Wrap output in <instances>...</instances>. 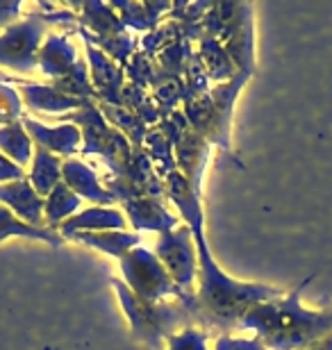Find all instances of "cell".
Masks as SVG:
<instances>
[{
    "mask_svg": "<svg viewBox=\"0 0 332 350\" xmlns=\"http://www.w3.org/2000/svg\"><path fill=\"white\" fill-rule=\"evenodd\" d=\"M189 230L199 253V289L194 291L192 305V319L196 323L209 330L230 332L239 327L242 319L255 305L282 296L278 286L230 278L212 255L209 243L205 239V223L189 226Z\"/></svg>",
    "mask_w": 332,
    "mask_h": 350,
    "instance_id": "cell-1",
    "label": "cell"
},
{
    "mask_svg": "<svg viewBox=\"0 0 332 350\" xmlns=\"http://www.w3.org/2000/svg\"><path fill=\"white\" fill-rule=\"evenodd\" d=\"M305 278L287 293L259 303L242 319L239 327L253 330L268 350H307L332 334V310L312 312L301 305L303 289L312 282Z\"/></svg>",
    "mask_w": 332,
    "mask_h": 350,
    "instance_id": "cell-2",
    "label": "cell"
},
{
    "mask_svg": "<svg viewBox=\"0 0 332 350\" xmlns=\"http://www.w3.org/2000/svg\"><path fill=\"white\" fill-rule=\"evenodd\" d=\"M112 286L118 293L123 314L128 319L134 337L141 339L155 350H164L166 339L171 334L185 330L194 323L192 312L185 303H148L137 298L121 280H112Z\"/></svg>",
    "mask_w": 332,
    "mask_h": 350,
    "instance_id": "cell-3",
    "label": "cell"
},
{
    "mask_svg": "<svg viewBox=\"0 0 332 350\" xmlns=\"http://www.w3.org/2000/svg\"><path fill=\"white\" fill-rule=\"evenodd\" d=\"M251 80V75L237 73L228 82H221L209 94L185 96V118L189 128L196 130L207 144H216L221 148H230V121L232 107L239 96V91Z\"/></svg>",
    "mask_w": 332,
    "mask_h": 350,
    "instance_id": "cell-4",
    "label": "cell"
},
{
    "mask_svg": "<svg viewBox=\"0 0 332 350\" xmlns=\"http://www.w3.org/2000/svg\"><path fill=\"white\" fill-rule=\"evenodd\" d=\"M77 16L71 12L30 14L23 21L7 25L0 34V66L16 73L37 71L39 48L46 39V27L51 23H73Z\"/></svg>",
    "mask_w": 332,
    "mask_h": 350,
    "instance_id": "cell-5",
    "label": "cell"
},
{
    "mask_svg": "<svg viewBox=\"0 0 332 350\" xmlns=\"http://www.w3.org/2000/svg\"><path fill=\"white\" fill-rule=\"evenodd\" d=\"M66 123L80 128L82 135V152L84 155H101L114 175H123L132 162L134 150L116 128H110L103 111L96 107L94 100H87L80 109L66 116Z\"/></svg>",
    "mask_w": 332,
    "mask_h": 350,
    "instance_id": "cell-6",
    "label": "cell"
},
{
    "mask_svg": "<svg viewBox=\"0 0 332 350\" xmlns=\"http://www.w3.org/2000/svg\"><path fill=\"white\" fill-rule=\"evenodd\" d=\"M121 273H123V284L141 300L148 303H164L166 298L175 296L180 303H185L192 312L194 296H187L185 291H180L171 278H168L166 269L157 260V255L153 250L144 246L132 248L130 253H125L121 260Z\"/></svg>",
    "mask_w": 332,
    "mask_h": 350,
    "instance_id": "cell-7",
    "label": "cell"
},
{
    "mask_svg": "<svg viewBox=\"0 0 332 350\" xmlns=\"http://www.w3.org/2000/svg\"><path fill=\"white\" fill-rule=\"evenodd\" d=\"M153 253L157 255L175 286L187 296H194V282L199 280V253H196L192 230L178 226L168 232H162Z\"/></svg>",
    "mask_w": 332,
    "mask_h": 350,
    "instance_id": "cell-8",
    "label": "cell"
},
{
    "mask_svg": "<svg viewBox=\"0 0 332 350\" xmlns=\"http://www.w3.org/2000/svg\"><path fill=\"white\" fill-rule=\"evenodd\" d=\"M173 139V155H175V166L180 173L192 182L196 193H201V180L205 173V164L209 157V144L199 135L196 130L189 128L185 121L178 128V132L166 130Z\"/></svg>",
    "mask_w": 332,
    "mask_h": 350,
    "instance_id": "cell-9",
    "label": "cell"
},
{
    "mask_svg": "<svg viewBox=\"0 0 332 350\" xmlns=\"http://www.w3.org/2000/svg\"><path fill=\"white\" fill-rule=\"evenodd\" d=\"M0 205L7 207L14 216L34 228H44V205L46 198L34 191L30 180H16L0 185Z\"/></svg>",
    "mask_w": 332,
    "mask_h": 350,
    "instance_id": "cell-10",
    "label": "cell"
},
{
    "mask_svg": "<svg viewBox=\"0 0 332 350\" xmlns=\"http://www.w3.org/2000/svg\"><path fill=\"white\" fill-rule=\"evenodd\" d=\"M30 135L32 144L37 148H44L53 155H66V157H73V152L80 148L82 144V135H80V128L73 123H62L58 128H51V125H44L39 123L37 118H30V116H23L21 118Z\"/></svg>",
    "mask_w": 332,
    "mask_h": 350,
    "instance_id": "cell-11",
    "label": "cell"
},
{
    "mask_svg": "<svg viewBox=\"0 0 332 350\" xmlns=\"http://www.w3.org/2000/svg\"><path fill=\"white\" fill-rule=\"evenodd\" d=\"M125 214L130 216V223L137 232H168V230L178 228L180 219L173 212L164 207L162 198L144 196V198L123 200Z\"/></svg>",
    "mask_w": 332,
    "mask_h": 350,
    "instance_id": "cell-12",
    "label": "cell"
},
{
    "mask_svg": "<svg viewBox=\"0 0 332 350\" xmlns=\"http://www.w3.org/2000/svg\"><path fill=\"white\" fill-rule=\"evenodd\" d=\"M62 182H64L75 196L96 202L98 207H107L114 202V196H112L107 189H105L103 182L98 180L96 171L77 157H68L66 162H62Z\"/></svg>",
    "mask_w": 332,
    "mask_h": 350,
    "instance_id": "cell-13",
    "label": "cell"
},
{
    "mask_svg": "<svg viewBox=\"0 0 332 350\" xmlns=\"http://www.w3.org/2000/svg\"><path fill=\"white\" fill-rule=\"evenodd\" d=\"M0 82H7V85H16L18 96H23L25 107L30 109H41V111H66V109H80L87 100H80V98H71L66 94H62L53 85H34V82H23L18 78H3L0 75Z\"/></svg>",
    "mask_w": 332,
    "mask_h": 350,
    "instance_id": "cell-14",
    "label": "cell"
},
{
    "mask_svg": "<svg viewBox=\"0 0 332 350\" xmlns=\"http://www.w3.org/2000/svg\"><path fill=\"white\" fill-rule=\"evenodd\" d=\"M128 219L116 207H89L84 212L73 214L58 228L62 239H68L77 232H107V230H125Z\"/></svg>",
    "mask_w": 332,
    "mask_h": 350,
    "instance_id": "cell-15",
    "label": "cell"
},
{
    "mask_svg": "<svg viewBox=\"0 0 332 350\" xmlns=\"http://www.w3.org/2000/svg\"><path fill=\"white\" fill-rule=\"evenodd\" d=\"M75 46L71 44L66 34L62 32H51L46 34L44 44L39 48V62H37V68L46 78H53L58 80L62 75H66L71 68L77 64V57H75Z\"/></svg>",
    "mask_w": 332,
    "mask_h": 350,
    "instance_id": "cell-16",
    "label": "cell"
},
{
    "mask_svg": "<svg viewBox=\"0 0 332 350\" xmlns=\"http://www.w3.org/2000/svg\"><path fill=\"white\" fill-rule=\"evenodd\" d=\"M87 53H89V64H91V85H94L98 98H103V103L107 105H116L121 107V80L123 75L121 71L114 66L107 55L103 51H98L96 46L87 44Z\"/></svg>",
    "mask_w": 332,
    "mask_h": 350,
    "instance_id": "cell-17",
    "label": "cell"
},
{
    "mask_svg": "<svg viewBox=\"0 0 332 350\" xmlns=\"http://www.w3.org/2000/svg\"><path fill=\"white\" fill-rule=\"evenodd\" d=\"M71 241H77L87 248L101 250V253L121 260L125 253L137 248L141 243L139 232H128V230H107V232H77L68 237Z\"/></svg>",
    "mask_w": 332,
    "mask_h": 350,
    "instance_id": "cell-18",
    "label": "cell"
},
{
    "mask_svg": "<svg viewBox=\"0 0 332 350\" xmlns=\"http://www.w3.org/2000/svg\"><path fill=\"white\" fill-rule=\"evenodd\" d=\"M253 7L246 12L242 23L237 25V30L230 34V39L225 41L223 48L232 59V64L239 73L253 75L255 73V51H253Z\"/></svg>",
    "mask_w": 332,
    "mask_h": 350,
    "instance_id": "cell-19",
    "label": "cell"
},
{
    "mask_svg": "<svg viewBox=\"0 0 332 350\" xmlns=\"http://www.w3.org/2000/svg\"><path fill=\"white\" fill-rule=\"evenodd\" d=\"M80 23L89 25V34L94 39H110L116 34L125 32V25L121 16L114 12L112 5H101V3H87L80 5Z\"/></svg>",
    "mask_w": 332,
    "mask_h": 350,
    "instance_id": "cell-20",
    "label": "cell"
},
{
    "mask_svg": "<svg viewBox=\"0 0 332 350\" xmlns=\"http://www.w3.org/2000/svg\"><path fill=\"white\" fill-rule=\"evenodd\" d=\"M30 185L34 187L41 198H46L55 187L62 182V162L58 155L48 152L44 148H37L30 162V175H27Z\"/></svg>",
    "mask_w": 332,
    "mask_h": 350,
    "instance_id": "cell-21",
    "label": "cell"
},
{
    "mask_svg": "<svg viewBox=\"0 0 332 350\" xmlns=\"http://www.w3.org/2000/svg\"><path fill=\"white\" fill-rule=\"evenodd\" d=\"M12 237H23V239L44 241L53 248L62 246V241H64L60 237V232H55V230L27 226V223L21 221L18 216H14L7 207L0 205V241H7V239H12Z\"/></svg>",
    "mask_w": 332,
    "mask_h": 350,
    "instance_id": "cell-22",
    "label": "cell"
},
{
    "mask_svg": "<svg viewBox=\"0 0 332 350\" xmlns=\"http://www.w3.org/2000/svg\"><path fill=\"white\" fill-rule=\"evenodd\" d=\"M32 139L27 135L23 121L10 123V125H0V152L7 155L12 162H16L18 166H25L32 162Z\"/></svg>",
    "mask_w": 332,
    "mask_h": 350,
    "instance_id": "cell-23",
    "label": "cell"
},
{
    "mask_svg": "<svg viewBox=\"0 0 332 350\" xmlns=\"http://www.w3.org/2000/svg\"><path fill=\"white\" fill-rule=\"evenodd\" d=\"M80 202H82L80 196H75L64 182H60V185L46 196L44 223H48V226L55 228V232H58V228L62 226V223H64L66 219H71L73 214H77Z\"/></svg>",
    "mask_w": 332,
    "mask_h": 350,
    "instance_id": "cell-24",
    "label": "cell"
},
{
    "mask_svg": "<svg viewBox=\"0 0 332 350\" xmlns=\"http://www.w3.org/2000/svg\"><path fill=\"white\" fill-rule=\"evenodd\" d=\"M114 12H121L123 25L134 27V30H153L157 25L162 12H166L168 3H114Z\"/></svg>",
    "mask_w": 332,
    "mask_h": 350,
    "instance_id": "cell-25",
    "label": "cell"
},
{
    "mask_svg": "<svg viewBox=\"0 0 332 350\" xmlns=\"http://www.w3.org/2000/svg\"><path fill=\"white\" fill-rule=\"evenodd\" d=\"M201 64L205 71H207L209 78H214V80L228 82L239 73L235 64H232V59L228 57V53H225V48L221 46V41L212 39L207 34L203 37V44H201Z\"/></svg>",
    "mask_w": 332,
    "mask_h": 350,
    "instance_id": "cell-26",
    "label": "cell"
},
{
    "mask_svg": "<svg viewBox=\"0 0 332 350\" xmlns=\"http://www.w3.org/2000/svg\"><path fill=\"white\" fill-rule=\"evenodd\" d=\"M53 87L58 91H62V94L71 96V98H80V100H91V98L98 96L94 85L89 82L87 64H84V62H77L66 75L53 80Z\"/></svg>",
    "mask_w": 332,
    "mask_h": 350,
    "instance_id": "cell-27",
    "label": "cell"
},
{
    "mask_svg": "<svg viewBox=\"0 0 332 350\" xmlns=\"http://www.w3.org/2000/svg\"><path fill=\"white\" fill-rule=\"evenodd\" d=\"M101 109H103V116L110 118L114 128H121L125 135L134 142V146H139L141 142H144L148 128L137 114H132V111L125 109V107H116V105H107V103H103Z\"/></svg>",
    "mask_w": 332,
    "mask_h": 350,
    "instance_id": "cell-28",
    "label": "cell"
},
{
    "mask_svg": "<svg viewBox=\"0 0 332 350\" xmlns=\"http://www.w3.org/2000/svg\"><path fill=\"white\" fill-rule=\"evenodd\" d=\"M164 350H209L207 348V332L189 325L185 330L171 334L166 339Z\"/></svg>",
    "mask_w": 332,
    "mask_h": 350,
    "instance_id": "cell-29",
    "label": "cell"
},
{
    "mask_svg": "<svg viewBox=\"0 0 332 350\" xmlns=\"http://www.w3.org/2000/svg\"><path fill=\"white\" fill-rule=\"evenodd\" d=\"M23 116V103L18 91L7 82H0V125H10L21 121Z\"/></svg>",
    "mask_w": 332,
    "mask_h": 350,
    "instance_id": "cell-30",
    "label": "cell"
},
{
    "mask_svg": "<svg viewBox=\"0 0 332 350\" xmlns=\"http://www.w3.org/2000/svg\"><path fill=\"white\" fill-rule=\"evenodd\" d=\"M214 350H268V348L257 337L255 339H237V337H230V334H221V337L216 339Z\"/></svg>",
    "mask_w": 332,
    "mask_h": 350,
    "instance_id": "cell-31",
    "label": "cell"
},
{
    "mask_svg": "<svg viewBox=\"0 0 332 350\" xmlns=\"http://www.w3.org/2000/svg\"><path fill=\"white\" fill-rule=\"evenodd\" d=\"M27 178L23 166H18L16 162H12L10 157L0 152V185H7V182H16Z\"/></svg>",
    "mask_w": 332,
    "mask_h": 350,
    "instance_id": "cell-32",
    "label": "cell"
},
{
    "mask_svg": "<svg viewBox=\"0 0 332 350\" xmlns=\"http://www.w3.org/2000/svg\"><path fill=\"white\" fill-rule=\"evenodd\" d=\"M21 10H23L21 3H0V27L16 23L21 16Z\"/></svg>",
    "mask_w": 332,
    "mask_h": 350,
    "instance_id": "cell-33",
    "label": "cell"
},
{
    "mask_svg": "<svg viewBox=\"0 0 332 350\" xmlns=\"http://www.w3.org/2000/svg\"><path fill=\"white\" fill-rule=\"evenodd\" d=\"M180 51H182V46H180V44H171V46H166L164 51H162V55H175V53H180ZM182 62H185V57H182V55H178L173 64L168 62L166 68H168V71H178V68L182 66Z\"/></svg>",
    "mask_w": 332,
    "mask_h": 350,
    "instance_id": "cell-34",
    "label": "cell"
},
{
    "mask_svg": "<svg viewBox=\"0 0 332 350\" xmlns=\"http://www.w3.org/2000/svg\"><path fill=\"white\" fill-rule=\"evenodd\" d=\"M307 350H332V334H330V337L323 339V341H319V344H316V346L307 348Z\"/></svg>",
    "mask_w": 332,
    "mask_h": 350,
    "instance_id": "cell-35",
    "label": "cell"
}]
</instances>
